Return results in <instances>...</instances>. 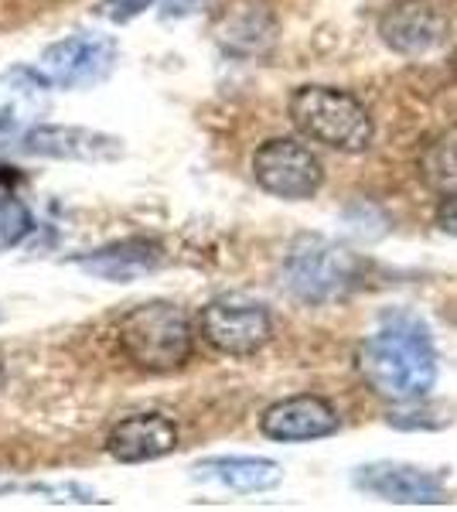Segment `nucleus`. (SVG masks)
<instances>
[{"mask_svg":"<svg viewBox=\"0 0 457 512\" xmlns=\"http://www.w3.org/2000/svg\"><path fill=\"white\" fill-rule=\"evenodd\" d=\"M273 38H277V21L260 4H243L219 31V41L232 55H260L273 45Z\"/></svg>","mask_w":457,"mask_h":512,"instance_id":"15","label":"nucleus"},{"mask_svg":"<svg viewBox=\"0 0 457 512\" xmlns=\"http://www.w3.org/2000/svg\"><path fill=\"white\" fill-rule=\"evenodd\" d=\"M355 284V256L321 236H301L280 263V287L304 304H328Z\"/></svg>","mask_w":457,"mask_h":512,"instance_id":"4","label":"nucleus"},{"mask_svg":"<svg viewBox=\"0 0 457 512\" xmlns=\"http://www.w3.org/2000/svg\"><path fill=\"white\" fill-rule=\"evenodd\" d=\"M18 151L31 158H55V161H116L123 144L110 134H99L89 127H65V123H38L21 130Z\"/></svg>","mask_w":457,"mask_h":512,"instance_id":"8","label":"nucleus"},{"mask_svg":"<svg viewBox=\"0 0 457 512\" xmlns=\"http://www.w3.org/2000/svg\"><path fill=\"white\" fill-rule=\"evenodd\" d=\"M195 478L219 482L232 492L256 495V492L277 489L284 482V468L270 458H209L195 465Z\"/></svg>","mask_w":457,"mask_h":512,"instance_id":"14","label":"nucleus"},{"mask_svg":"<svg viewBox=\"0 0 457 512\" xmlns=\"http://www.w3.org/2000/svg\"><path fill=\"white\" fill-rule=\"evenodd\" d=\"M447 18L430 0H400L379 18V38L400 55H423L447 38Z\"/></svg>","mask_w":457,"mask_h":512,"instance_id":"11","label":"nucleus"},{"mask_svg":"<svg viewBox=\"0 0 457 512\" xmlns=\"http://www.w3.org/2000/svg\"><path fill=\"white\" fill-rule=\"evenodd\" d=\"M116 62V41L103 35H72L41 52L38 72L48 86L58 89H86L110 76Z\"/></svg>","mask_w":457,"mask_h":512,"instance_id":"7","label":"nucleus"},{"mask_svg":"<svg viewBox=\"0 0 457 512\" xmlns=\"http://www.w3.org/2000/svg\"><path fill=\"white\" fill-rule=\"evenodd\" d=\"M154 0H103V14L110 21H130V18H137L140 11H147Z\"/></svg>","mask_w":457,"mask_h":512,"instance_id":"19","label":"nucleus"},{"mask_svg":"<svg viewBox=\"0 0 457 512\" xmlns=\"http://www.w3.org/2000/svg\"><path fill=\"white\" fill-rule=\"evenodd\" d=\"M116 342H120V352L144 373H174L195 352V328L178 304L147 301L120 318Z\"/></svg>","mask_w":457,"mask_h":512,"instance_id":"2","label":"nucleus"},{"mask_svg":"<svg viewBox=\"0 0 457 512\" xmlns=\"http://www.w3.org/2000/svg\"><path fill=\"white\" fill-rule=\"evenodd\" d=\"M290 123L314 140L338 154H362L372 147L376 127L369 110L345 89L335 86H301L287 99Z\"/></svg>","mask_w":457,"mask_h":512,"instance_id":"3","label":"nucleus"},{"mask_svg":"<svg viewBox=\"0 0 457 512\" xmlns=\"http://www.w3.org/2000/svg\"><path fill=\"white\" fill-rule=\"evenodd\" d=\"M338 410L331 407L324 396H287V400L270 403L260 414V431L270 441L280 444H301V441H318V437H331L338 431Z\"/></svg>","mask_w":457,"mask_h":512,"instance_id":"9","label":"nucleus"},{"mask_svg":"<svg viewBox=\"0 0 457 512\" xmlns=\"http://www.w3.org/2000/svg\"><path fill=\"white\" fill-rule=\"evenodd\" d=\"M253 178L273 198L284 202H304L314 198L324 185V164L318 154L301 140L273 137L256 147L253 154Z\"/></svg>","mask_w":457,"mask_h":512,"instance_id":"6","label":"nucleus"},{"mask_svg":"<svg viewBox=\"0 0 457 512\" xmlns=\"http://www.w3.org/2000/svg\"><path fill=\"white\" fill-rule=\"evenodd\" d=\"M72 263L99 280L127 284V280H137V277H144L161 267L164 250L154 243V239H120V243L99 246L93 253L72 256Z\"/></svg>","mask_w":457,"mask_h":512,"instance_id":"13","label":"nucleus"},{"mask_svg":"<svg viewBox=\"0 0 457 512\" xmlns=\"http://www.w3.org/2000/svg\"><path fill=\"white\" fill-rule=\"evenodd\" d=\"M434 222L440 233L447 236H457V192L454 195H440V205L434 212Z\"/></svg>","mask_w":457,"mask_h":512,"instance_id":"20","label":"nucleus"},{"mask_svg":"<svg viewBox=\"0 0 457 512\" xmlns=\"http://www.w3.org/2000/svg\"><path fill=\"white\" fill-rule=\"evenodd\" d=\"M178 448V427L164 414H134L116 420L106 434V451L123 465L157 461Z\"/></svg>","mask_w":457,"mask_h":512,"instance_id":"12","label":"nucleus"},{"mask_svg":"<svg viewBox=\"0 0 457 512\" xmlns=\"http://www.w3.org/2000/svg\"><path fill=\"white\" fill-rule=\"evenodd\" d=\"M48 93H52L48 79L28 65H14L0 76V110L14 113V117L41 113L48 106Z\"/></svg>","mask_w":457,"mask_h":512,"instance_id":"16","label":"nucleus"},{"mask_svg":"<svg viewBox=\"0 0 457 512\" xmlns=\"http://www.w3.org/2000/svg\"><path fill=\"white\" fill-rule=\"evenodd\" d=\"M359 376L379 400L417 403L437 383V352L423 321L410 315L386 318L359 345Z\"/></svg>","mask_w":457,"mask_h":512,"instance_id":"1","label":"nucleus"},{"mask_svg":"<svg viewBox=\"0 0 457 512\" xmlns=\"http://www.w3.org/2000/svg\"><path fill=\"white\" fill-rule=\"evenodd\" d=\"M18 140H21L18 117H14V113H7V110H0V154L11 151V147H18Z\"/></svg>","mask_w":457,"mask_h":512,"instance_id":"21","label":"nucleus"},{"mask_svg":"<svg viewBox=\"0 0 457 512\" xmlns=\"http://www.w3.org/2000/svg\"><path fill=\"white\" fill-rule=\"evenodd\" d=\"M31 226H35V219L21 198H0V253L24 243Z\"/></svg>","mask_w":457,"mask_h":512,"instance_id":"18","label":"nucleus"},{"mask_svg":"<svg viewBox=\"0 0 457 512\" xmlns=\"http://www.w3.org/2000/svg\"><path fill=\"white\" fill-rule=\"evenodd\" d=\"M355 485L386 502H400V506H437V502H444V478L437 472H427V468L403 465V461H372V465L355 472Z\"/></svg>","mask_w":457,"mask_h":512,"instance_id":"10","label":"nucleus"},{"mask_svg":"<svg viewBox=\"0 0 457 512\" xmlns=\"http://www.w3.org/2000/svg\"><path fill=\"white\" fill-rule=\"evenodd\" d=\"M198 335L212 345L215 352L246 359L256 355L273 338V318L260 301L243 294L215 297L198 315Z\"/></svg>","mask_w":457,"mask_h":512,"instance_id":"5","label":"nucleus"},{"mask_svg":"<svg viewBox=\"0 0 457 512\" xmlns=\"http://www.w3.org/2000/svg\"><path fill=\"white\" fill-rule=\"evenodd\" d=\"M417 175L430 192L454 195L457 192V127L440 134L423 147L417 161Z\"/></svg>","mask_w":457,"mask_h":512,"instance_id":"17","label":"nucleus"}]
</instances>
